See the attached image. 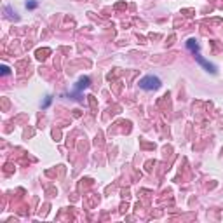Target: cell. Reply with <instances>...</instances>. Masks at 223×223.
I'll list each match as a JSON object with an SVG mask.
<instances>
[{
  "label": "cell",
  "instance_id": "obj_1",
  "mask_svg": "<svg viewBox=\"0 0 223 223\" xmlns=\"http://www.w3.org/2000/svg\"><path fill=\"white\" fill-rule=\"evenodd\" d=\"M140 87L145 91H153V89H159L161 87V79L159 77H153V75H146L140 80Z\"/></svg>",
  "mask_w": 223,
  "mask_h": 223
},
{
  "label": "cell",
  "instance_id": "obj_2",
  "mask_svg": "<svg viewBox=\"0 0 223 223\" xmlns=\"http://www.w3.org/2000/svg\"><path fill=\"white\" fill-rule=\"evenodd\" d=\"M195 59H197V63H199L201 66H204V68H206L207 71H211V73H216V66H214V65H211L209 61H206V59L202 58V56L195 54Z\"/></svg>",
  "mask_w": 223,
  "mask_h": 223
},
{
  "label": "cell",
  "instance_id": "obj_3",
  "mask_svg": "<svg viewBox=\"0 0 223 223\" xmlns=\"http://www.w3.org/2000/svg\"><path fill=\"white\" fill-rule=\"evenodd\" d=\"M89 84H91V79H89V77H82L80 80H79V84H77V91L89 87Z\"/></svg>",
  "mask_w": 223,
  "mask_h": 223
},
{
  "label": "cell",
  "instance_id": "obj_4",
  "mask_svg": "<svg viewBox=\"0 0 223 223\" xmlns=\"http://www.w3.org/2000/svg\"><path fill=\"white\" fill-rule=\"evenodd\" d=\"M187 47H188L192 52H197V51H199V44L193 40V39H190V40L187 42Z\"/></svg>",
  "mask_w": 223,
  "mask_h": 223
},
{
  "label": "cell",
  "instance_id": "obj_5",
  "mask_svg": "<svg viewBox=\"0 0 223 223\" xmlns=\"http://www.w3.org/2000/svg\"><path fill=\"white\" fill-rule=\"evenodd\" d=\"M37 5H39L37 0H28L26 2V9H37Z\"/></svg>",
  "mask_w": 223,
  "mask_h": 223
},
{
  "label": "cell",
  "instance_id": "obj_6",
  "mask_svg": "<svg viewBox=\"0 0 223 223\" xmlns=\"http://www.w3.org/2000/svg\"><path fill=\"white\" fill-rule=\"evenodd\" d=\"M51 101H52V98H51V96H47V98H45V101L42 103V108H47V106L51 105Z\"/></svg>",
  "mask_w": 223,
  "mask_h": 223
},
{
  "label": "cell",
  "instance_id": "obj_7",
  "mask_svg": "<svg viewBox=\"0 0 223 223\" xmlns=\"http://www.w3.org/2000/svg\"><path fill=\"white\" fill-rule=\"evenodd\" d=\"M0 70H2V75H9V73H10L9 66H5V65H4V66H2V68H0Z\"/></svg>",
  "mask_w": 223,
  "mask_h": 223
}]
</instances>
